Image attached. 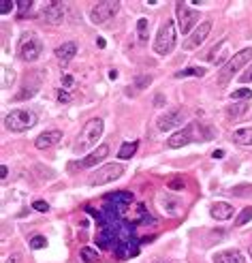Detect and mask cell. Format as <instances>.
Returning a JSON list of instances; mask_svg holds the SVG:
<instances>
[{
	"mask_svg": "<svg viewBox=\"0 0 252 263\" xmlns=\"http://www.w3.org/2000/svg\"><path fill=\"white\" fill-rule=\"evenodd\" d=\"M212 137H214V131H212L208 124H203V122H192V124L182 128V131H178L176 135H171L169 141H167V146L169 148H182V146H188L197 139L208 141Z\"/></svg>",
	"mask_w": 252,
	"mask_h": 263,
	"instance_id": "1",
	"label": "cell"
},
{
	"mask_svg": "<svg viewBox=\"0 0 252 263\" xmlns=\"http://www.w3.org/2000/svg\"><path fill=\"white\" fill-rule=\"evenodd\" d=\"M103 128H105V122H103L101 118H92L88 120L86 124H83L79 137H77V144H75V152H86L90 150V148L96 146V141L101 139L103 135Z\"/></svg>",
	"mask_w": 252,
	"mask_h": 263,
	"instance_id": "2",
	"label": "cell"
},
{
	"mask_svg": "<svg viewBox=\"0 0 252 263\" xmlns=\"http://www.w3.org/2000/svg\"><path fill=\"white\" fill-rule=\"evenodd\" d=\"M17 54H19V58H22L24 62L38 60L41 54H43L41 38H38L35 32H26V35H22V38H19V43H17Z\"/></svg>",
	"mask_w": 252,
	"mask_h": 263,
	"instance_id": "3",
	"label": "cell"
},
{
	"mask_svg": "<svg viewBox=\"0 0 252 263\" xmlns=\"http://www.w3.org/2000/svg\"><path fill=\"white\" fill-rule=\"evenodd\" d=\"M36 124V115L30 109H13L11 113L4 115V126L11 133H24Z\"/></svg>",
	"mask_w": 252,
	"mask_h": 263,
	"instance_id": "4",
	"label": "cell"
},
{
	"mask_svg": "<svg viewBox=\"0 0 252 263\" xmlns=\"http://www.w3.org/2000/svg\"><path fill=\"white\" fill-rule=\"evenodd\" d=\"M173 47H176V24H173V19H167L154 38V51L158 56H167L173 51Z\"/></svg>",
	"mask_w": 252,
	"mask_h": 263,
	"instance_id": "5",
	"label": "cell"
},
{
	"mask_svg": "<svg viewBox=\"0 0 252 263\" xmlns=\"http://www.w3.org/2000/svg\"><path fill=\"white\" fill-rule=\"evenodd\" d=\"M252 60V47H246V49H242V51H237V54H233V58L224 64L222 71H220V77H218V81L220 83H227L231 77H233L237 71L244 69L246 64Z\"/></svg>",
	"mask_w": 252,
	"mask_h": 263,
	"instance_id": "6",
	"label": "cell"
},
{
	"mask_svg": "<svg viewBox=\"0 0 252 263\" xmlns=\"http://www.w3.org/2000/svg\"><path fill=\"white\" fill-rule=\"evenodd\" d=\"M120 11V2H115V0H105V2H96L92 9H90V19H92V24H105L107 19H111L115 13Z\"/></svg>",
	"mask_w": 252,
	"mask_h": 263,
	"instance_id": "7",
	"label": "cell"
},
{
	"mask_svg": "<svg viewBox=\"0 0 252 263\" xmlns=\"http://www.w3.org/2000/svg\"><path fill=\"white\" fill-rule=\"evenodd\" d=\"M122 173H124V165L120 163H109L105 167H101L99 171L90 178V186H103V184H109L113 180H118Z\"/></svg>",
	"mask_w": 252,
	"mask_h": 263,
	"instance_id": "8",
	"label": "cell"
},
{
	"mask_svg": "<svg viewBox=\"0 0 252 263\" xmlns=\"http://www.w3.org/2000/svg\"><path fill=\"white\" fill-rule=\"evenodd\" d=\"M176 13H178L180 32H182V35H188L192 26L199 22V13H197L195 9H190L188 4H184V2H178V4H176Z\"/></svg>",
	"mask_w": 252,
	"mask_h": 263,
	"instance_id": "9",
	"label": "cell"
},
{
	"mask_svg": "<svg viewBox=\"0 0 252 263\" xmlns=\"http://www.w3.org/2000/svg\"><path fill=\"white\" fill-rule=\"evenodd\" d=\"M210 30H212V22H201V24L197 26V30L192 32V37L184 43V47H186V49H197L199 45H201L205 38L210 37Z\"/></svg>",
	"mask_w": 252,
	"mask_h": 263,
	"instance_id": "10",
	"label": "cell"
},
{
	"mask_svg": "<svg viewBox=\"0 0 252 263\" xmlns=\"http://www.w3.org/2000/svg\"><path fill=\"white\" fill-rule=\"evenodd\" d=\"M182 120H184V115L182 112H167L165 115H160V118L156 120V126H158V131H171V128H176L182 124Z\"/></svg>",
	"mask_w": 252,
	"mask_h": 263,
	"instance_id": "11",
	"label": "cell"
},
{
	"mask_svg": "<svg viewBox=\"0 0 252 263\" xmlns=\"http://www.w3.org/2000/svg\"><path fill=\"white\" fill-rule=\"evenodd\" d=\"M60 139H62V133L56 131V128H51V131H45V133L38 135V137L35 139V146L38 148V150H49V148H54Z\"/></svg>",
	"mask_w": 252,
	"mask_h": 263,
	"instance_id": "12",
	"label": "cell"
},
{
	"mask_svg": "<svg viewBox=\"0 0 252 263\" xmlns=\"http://www.w3.org/2000/svg\"><path fill=\"white\" fill-rule=\"evenodd\" d=\"M64 13H67V9H64V4L62 2H49L47 6L43 9V17L47 19L49 24H62V19H64Z\"/></svg>",
	"mask_w": 252,
	"mask_h": 263,
	"instance_id": "13",
	"label": "cell"
},
{
	"mask_svg": "<svg viewBox=\"0 0 252 263\" xmlns=\"http://www.w3.org/2000/svg\"><path fill=\"white\" fill-rule=\"evenodd\" d=\"M158 203H160V208H163L169 216H178L180 212H182V201H180V197H173V195H169V192L160 195Z\"/></svg>",
	"mask_w": 252,
	"mask_h": 263,
	"instance_id": "14",
	"label": "cell"
},
{
	"mask_svg": "<svg viewBox=\"0 0 252 263\" xmlns=\"http://www.w3.org/2000/svg\"><path fill=\"white\" fill-rule=\"evenodd\" d=\"M109 154V146H99L94 152H90L86 158H81V167H86V169H90V167H94L96 163H101V160H105V156Z\"/></svg>",
	"mask_w": 252,
	"mask_h": 263,
	"instance_id": "15",
	"label": "cell"
},
{
	"mask_svg": "<svg viewBox=\"0 0 252 263\" xmlns=\"http://www.w3.org/2000/svg\"><path fill=\"white\" fill-rule=\"evenodd\" d=\"M210 214L216 218V221H229L231 216H233V205L227 203V201H216L212 205Z\"/></svg>",
	"mask_w": 252,
	"mask_h": 263,
	"instance_id": "16",
	"label": "cell"
},
{
	"mask_svg": "<svg viewBox=\"0 0 252 263\" xmlns=\"http://www.w3.org/2000/svg\"><path fill=\"white\" fill-rule=\"evenodd\" d=\"M212 261H214V263H244L246 259H244V255L240 253V250L231 248V250H222V253H216Z\"/></svg>",
	"mask_w": 252,
	"mask_h": 263,
	"instance_id": "17",
	"label": "cell"
},
{
	"mask_svg": "<svg viewBox=\"0 0 252 263\" xmlns=\"http://www.w3.org/2000/svg\"><path fill=\"white\" fill-rule=\"evenodd\" d=\"M75 54H77V45L75 43H62L60 47H56V58L62 64H67L69 60H73Z\"/></svg>",
	"mask_w": 252,
	"mask_h": 263,
	"instance_id": "18",
	"label": "cell"
},
{
	"mask_svg": "<svg viewBox=\"0 0 252 263\" xmlns=\"http://www.w3.org/2000/svg\"><path fill=\"white\" fill-rule=\"evenodd\" d=\"M233 141H235V144H240V146H252V126L233 131Z\"/></svg>",
	"mask_w": 252,
	"mask_h": 263,
	"instance_id": "19",
	"label": "cell"
},
{
	"mask_svg": "<svg viewBox=\"0 0 252 263\" xmlns=\"http://www.w3.org/2000/svg\"><path fill=\"white\" fill-rule=\"evenodd\" d=\"M137 141H126L124 146L120 148V152H118V156L122 158V160H128L131 156H135V152H137Z\"/></svg>",
	"mask_w": 252,
	"mask_h": 263,
	"instance_id": "20",
	"label": "cell"
},
{
	"mask_svg": "<svg viewBox=\"0 0 252 263\" xmlns=\"http://www.w3.org/2000/svg\"><path fill=\"white\" fill-rule=\"evenodd\" d=\"M203 75H205V69H201V67H188L184 71H178L176 79H182V77H203Z\"/></svg>",
	"mask_w": 252,
	"mask_h": 263,
	"instance_id": "21",
	"label": "cell"
},
{
	"mask_svg": "<svg viewBox=\"0 0 252 263\" xmlns=\"http://www.w3.org/2000/svg\"><path fill=\"white\" fill-rule=\"evenodd\" d=\"M147 35H150V22H147L145 17H141L139 22H137V37H139V41L145 43L147 41Z\"/></svg>",
	"mask_w": 252,
	"mask_h": 263,
	"instance_id": "22",
	"label": "cell"
},
{
	"mask_svg": "<svg viewBox=\"0 0 252 263\" xmlns=\"http://www.w3.org/2000/svg\"><path fill=\"white\" fill-rule=\"evenodd\" d=\"M246 109H248V103H235V105L227 107V115L229 118H240L242 113H246Z\"/></svg>",
	"mask_w": 252,
	"mask_h": 263,
	"instance_id": "23",
	"label": "cell"
},
{
	"mask_svg": "<svg viewBox=\"0 0 252 263\" xmlns=\"http://www.w3.org/2000/svg\"><path fill=\"white\" fill-rule=\"evenodd\" d=\"M79 257L86 263H99V255H96V250L94 248H88V246H83L81 248V253H79Z\"/></svg>",
	"mask_w": 252,
	"mask_h": 263,
	"instance_id": "24",
	"label": "cell"
},
{
	"mask_svg": "<svg viewBox=\"0 0 252 263\" xmlns=\"http://www.w3.org/2000/svg\"><path fill=\"white\" fill-rule=\"evenodd\" d=\"M15 81V71L9 67H2V88H11Z\"/></svg>",
	"mask_w": 252,
	"mask_h": 263,
	"instance_id": "25",
	"label": "cell"
},
{
	"mask_svg": "<svg viewBox=\"0 0 252 263\" xmlns=\"http://www.w3.org/2000/svg\"><path fill=\"white\" fill-rule=\"evenodd\" d=\"M250 221H252V205H250V208H244L240 212V216L235 218V225H237V227H242V225H246Z\"/></svg>",
	"mask_w": 252,
	"mask_h": 263,
	"instance_id": "26",
	"label": "cell"
},
{
	"mask_svg": "<svg viewBox=\"0 0 252 263\" xmlns=\"http://www.w3.org/2000/svg\"><path fill=\"white\" fill-rule=\"evenodd\" d=\"M231 99L237 101V99H252V90L250 88H240V90H235L233 94H231Z\"/></svg>",
	"mask_w": 252,
	"mask_h": 263,
	"instance_id": "27",
	"label": "cell"
},
{
	"mask_svg": "<svg viewBox=\"0 0 252 263\" xmlns=\"http://www.w3.org/2000/svg\"><path fill=\"white\" fill-rule=\"evenodd\" d=\"M107 199H113V201H126V203H131V201H133V195H131V192H115V195H107Z\"/></svg>",
	"mask_w": 252,
	"mask_h": 263,
	"instance_id": "28",
	"label": "cell"
},
{
	"mask_svg": "<svg viewBox=\"0 0 252 263\" xmlns=\"http://www.w3.org/2000/svg\"><path fill=\"white\" fill-rule=\"evenodd\" d=\"M152 83V77L150 75H139L137 79H135V88H147Z\"/></svg>",
	"mask_w": 252,
	"mask_h": 263,
	"instance_id": "29",
	"label": "cell"
},
{
	"mask_svg": "<svg viewBox=\"0 0 252 263\" xmlns=\"http://www.w3.org/2000/svg\"><path fill=\"white\" fill-rule=\"evenodd\" d=\"M231 192H233L235 197H246V195H252V186H235Z\"/></svg>",
	"mask_w": 252,
	"mask_h": 263,
	"instance_id": "30",
	"label": "cell"
},
{
	"mask_svg": "<svg viewBox=\"0 0 252 263\" xmlns=\"http://www.w3.org/2000/svg\"><path fill=\"white\" fill-rule=\"evenodd\" d=\"M13 9H15V2H11V0H2V4H0V15H9Z\"/></svg>",
	"mask_w": 252,
	"mask_h": 263,
	"instance_id": "31",
	"label": "cell"
},
{
	"mask_svg": "<svg viewBox=\"0 0 252 263\" xmlns=\"http://www.w3.org/2000/svg\"><path fill=\"white\" fill-rule=\"evenodd\" d=\"M45 242H47V240H45L43 235H35V237L30 240V246L35 248V250H38V248H43V246H45Z\"/></svg>",
	"mask_w": 252,
	"mask_h": 263,
	"instance_id": "32",
	"label": "cell"
},
{
	"mask_svg": "<svg viewBox=\"0 0 252 263\" xmlns=\"http://www.w3.org/2000/svg\"><path fill=\"white\" fill-rule=\"evenodd\" d=\"M35 92H36V88H30V90H28V86H26V90H22V92H19V94L15 96V101H24V99H30V96L35 94Z\"/></svg>",
	"mask_w": 252,
	"mask_h": 263,
	"instance_id": "33",
	"label": "cell"
},
{
	"mask_svg": "<svg viewBox=\"0 0 252 263\" xmlns=\"http://www.w3.org/2000/svg\"><path fill=\"white\" fill-rule=\"evenodd\" d=\"M30 4H32L30 0H19V2H17V6H19V13H17V15H19V17H24V13L30 9Z\"/></svg>",
	"mask_w": 252,
	"mask_h": 263,
	"instance_id": "34",
	"label": "cell"
},
{
	"mask_svg": "<svg viewBox=\"0 0 252 263\" xmlns=\"http://www.w3.org/2000/svg\"><path fill=\"white\" fill-rule=\"evenodd\" d=\"M6 263H24V255L22 253H11L6 257Z\"/></svg>",
	"mask_w": 252,
	"mask_h": 263,
	"instance_id": "35",
	"label": "cell"
},
{
	"mask_svg": "<svg viewBox=\"0 0 252 263\" xmlns=\"http://www.w3.org/2000/svg\"><path fill=\"white\" fill-rule=\"evenodd\" d=\"M32 208H35L36 212H49V205L45 201H35V203H32Z\"/></svg>",
	"mask_w": 252,
	"mask_h": 263,
	"instance_id": "36",
	"label": "cell"
},
{
	"mask_svg": "<svg viewBox=\"0 0 252 263\" xmlns=\"http://www.w3.org/2000/svg\"><path fill=\"white\" fill-rule=\"evenodd\" d=\"M240 81H242V83H252V64H250V69L246 71V73H242Z\"/></svg>",
	"mask_w": 252,
	"mask_h": 263,
	"instance_id": "37",
	"label": "cell"
},
{
	"mask_svg": "<svg viewBox=\"0 0 252 263\" xmlns=\"http://www.w3.org/2000/svg\"><path fill=\"white\" fill-rule=\"evenodd\" d=\"M58 101H60V103H69L71 101V94H69V90H60V92H58Z\"/></svg>",
	"mask_w": 252,
	"mask_h": 263,
	"instance_id": "38",
	"label": "cell"
},
{
	"mask_svg": "<svg viewBox=\"0 0 252 263\" xmlns=\"http://www.w3.org/2000/svg\"><path fill=\"white\" fill-rule=\"evenodd\" d=\"M169 188L171 190H176V188H184V180H171V182H169Z\"/></svg>",
	"mask_w": 252,
	"mask_h": 263,
	"instance_id": "39",
	"label": "cell"
},
{
	"mask_svg": "<svg viewBox=\"0 0 252 263\" xmlns=\"http://www.w3.org/2000/svg\"><path fill=\"white\" fill-rule=\"evenodd\" d=\"M62 83H64V90H71V86H73V77H71V75H64Z\"/></svg>",
	"mask_w": 252,
	"mask_h": 263,
	"instance_id": "40",
	"label": "cell"
},
{
	"mask_svg": "<svg viewBox=\"0 0 252 263\" xmlns=\"http://www.w3.org/2000/svg\"><path fill=\"white\" fill-rule=\"evenodd\" d=\"M163 101H165V96H163V94H158L156 99H154V105H156V107H163Z\"/></svg>",
	"mask_w": 252,
	"mask_h": 263,
	"instance_id": "41",
	"label": "cell"
},
{
	"mask_svg": "<svg viewBox=\"0 0 252 263\" xmlns=\"http://www.w3.org/2000/svg\"><path fill=\"white\" fill-rule=\"evenodd\" d=\"M152 263H178V261H173V259H163V257H158V259H154Z\"/></svg>",
	"mask_w": 252,
	"mask_h": 263,
	"instance_id": "42",
	"label": "cell"
},
{
	"mask_svg": "<svg viewBox=\"0 0 252 263\" xmlns=\"http://www.w3.org/2000/svg\"><path fill=\"white\" fill-rule=\"evenodd\" d=\"M6 173H9V169H6V165H2V167H0V178H6Z\"/></svg>",
	"mask_w": 252,
	"mask_h": 263,
	"instance_id": "43",
	"label": "cell"
},
{
	"mask_svg": "<svg viewBox=\"0 0 252 263\" xmlns=\"http://www.w3.org/2000/svg\"><path fill=\"white\" fill-rule=\"evenodd\" d=\"M212 156H214V158H222V156H224V150H216L214 154H212Z\"/></svg>",
	"mask_w": 252,
	"mask_h": 263,
	"instance_id": "44",
	"label": "cell"
},
{
	"mask_svg": "<svg viewBox=\"0 0 252 263\" xmlns=\"http://www.w3.org/2000/svg\"><path fill=\"white\" fill-rule=\"evenodd\" d=\"M248 253H250V259H252V244H250V250H248Z\"/></svg>",
	"mask_w": 252,
	"mask_h": 263,
	"instance_id": "45",
	"label": "cell"
}]
</instances>
